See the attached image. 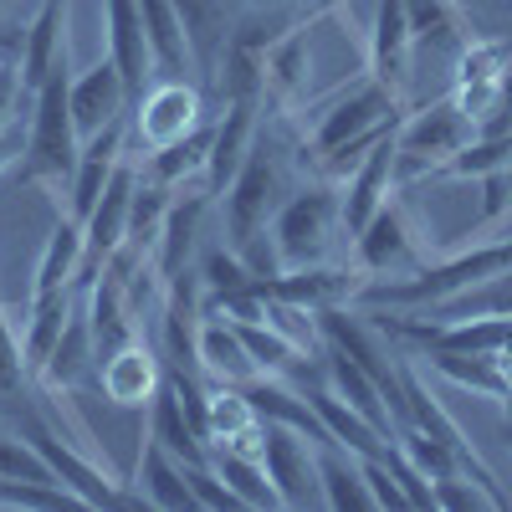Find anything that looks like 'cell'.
I'll list each match as a JSON object with an SVG mask.
<instances>
[{
    "mask_svg": "<svg viewBox=\"0 0 512 512\" xmlns=\"http://www.w3.org/2000/svg\"><path fill=\"white\" fill-rule=\"evenodd\" d=\"M405 11H410L415 47H431V52H441L451 62L477 41L472 21H466V11L456 6V0H405Z\"/></svg>",
    "mask_w": 512,
    "mask_h": 512,
    "instance_id": "24",
    "label": "cell"
},
{
    "mask_svg": "<svg viewBox=\"0 0 512 512\" xmlns=\"http://www.w3.org/2000/svg\"><path fill=\"white\" fill-rule=\"evenodd\" d=\"M98 364H103V354H98L93 323H88V313L72 308V318H67V328H62V338H57V349L47 354V364L36 369V379L47 384L52 395H72V390H82L88 379H98Z\"/></svg>",
    "mask_w": 512,
    "mask_h": 512,
    "instance_id": "18",
    "label": "cell"
},
{
    "mask_svg": "<svg viewBox=\"0 0 512 512\" xmlns=\"http://www.w3.org/2000/svg\"><path fill=\"white\" fill-rule=\"evenodd\" d=\"M200 216H205V195H185L169 205V221L159 231V246H154V267H159V282H169L175 272L190 267V251H195V231H200Z\"/></svg>",
    "mask_w": 512,
    "mask_h": 512,
    "instance_id": "34",
    "label": "cell"
},
{
    "mask_svg": "<svg viewBox=\"0 0 512 512\" xmlns=\"http://www.w3.org/2000/svg\"><path fill=\"white\" fill-rule=\"evenodd\" d=\"M395 374H400V395H405V410H410V420L420 425V431H431L436 441H446V446L456 451L461 472L472 477L477 487H487V497L497 502V512H502V507H512V502H507V492H502V487H497V477H492V466L477 456V446H472V441L461 436V425L446 415V405L436 400V390H431V384H425V374H420L410 359H400V364H395Z\"/></svg>",
    "mask_w": 512,
    "mask_h": 512,
    "instance_id": "8",
    "label": "cell"
},
{
    "mask_svg": "<svg viewBox=\"0 0 512 512\" xmlns=\"http://www.w3.org/2000/svg\"><path fill=\"white\" fill-rule=\"evenodd\" d=\"M210 466L231 482V492L246 507H282V497H277V487H272L262 461H246V456H231V451H210Z\"/></svg>",
    "mask_w": 512,
    "mask_h": 512,
    "instance_id": "39",
    "label": "cell"
},
{
    "mask_svg": "<svg viewBox=\"0 0 512 512\" xmlns=\"http://www.w3.org/2000/svg\"><path fill=\"white\" fill-rule=\"evenodd\" d=\"M395 185H400V149H395V134H384L344 180V231L359 236L374 221V210L395 195Z\"/></svg>",
    "mask_w": 512,
    "mask_h": 512,
    "instance_id": "13",
    "label": "cell"
},
{
    "mask_svg": "<svg viewBox=\"0 0 512 512\" xmlns=\"http://www.w3.org/2000/svg\"><path fill=\"white\" fill-rule=\"evenodd\" d=\"M512 272V236H497V241H477L446 262H425L420 272L410 277H390V282H364V292L354 297V308L364 313H400V308H441L461 292H477L497 277Z\"/></svg>",
    "mask_w": 512,
    "mask_h": 512,
    "instance_id": "1",
    "label": "cell"
},
{
    "mask_svg": "<svg viewBox=\"0 0 512 512\" xmlns=\"http://www.w3.org/2000/svg\"><path fill=\"white\" fill-rule=\"evenodd\" d=\"M200 282H205V297H216V292H241V287H256L251 267L241 262L236 251H210L205 256V267H200Z\"/></svg>",
    "mask_w": 512,
    "mask_h": 512,
    "instance_id": "44",
    "label": "cell"
},
{
    "mask_svg": "<svg viewBox=\"0 0 512 512\" xmlns=\"http://www.w3.org/2000/svg\"><path fill=\"white\" fill-rule=\"evenodd\" d=\"M313 400V410L323 415V425H328V436L344 446V451H354V456H384L390 451V436L384 431H374V425L354 410V405H344L333 390H313L308 395Z\"/></svg>",
    "mask_w": 512,
    "mask_h": 512,
    "instance_id": "35",
    "label": "cell"
},
{
    "mask_svg": "<svg viewBox=\"0 0 512 512\" xmlns=\"http://www.w3.org/2000/svg\"><path fill=\"white\" fill-rule=\"evenodd\" d=\"M369 272H344V267H292V272H277L267 282H256L267 297L277 303H292V308H308V313H323V308H354V297L364 292Z\"/></svg>",
    "mask_w": 512,
    "mask_h": 512,
    "instance_id": "12",
    "label": "cell"
},
{
    "mask_svg": "<svg viewBox=\"0 0 512 512\" xmlns=\"http://www.w3.org/2000/svg\"><path fill=\"white\" fill-rule=\"evenodd\" d=\"M359 466H364V482L374 492V507H410L400 477L390 472V461H384V456H359Z\"/></svg>",
    "mask_w": 512,
    "mask_h": 512,
    "instance_id": "48",
    "label": "cell"
},
{
    "mask_svg": "<svg viewBox=\"0 0 512 512\" xmlns=\"http://www.w3.org/2000/svg\"><path fill=\"white\" fill-rule=\"evenodd\" d=\"M82 262H88V226H82L77 216H67V221H57V231L47 236V246H41L31 297L72 287V282L82 277Z\"/></svg>",
    "mask_w": 512,
    "mask_h": 512,
    "instance_id": "26",
    "label": "cell"
},
{
    "mask_svg": "<svg viewBox=\"0 0 512 512\" xmlns=\"http://www.w3.org/2000/svg\"><path fill=\"white\" fill-rule=\"evenodd\" d=\"M236 333L246 338V349H251V359H256V369L262 374H277V369H292L297 364V349L287 333H277L272 323H236Z\"/></svg>",
    "mask_w": 512,
    "mask_h": 512,
    "instance_id": "42",
    "label": "cell"
},
{
    "mask_svg": "<svg viewBox=\"0 0 512 512\" xmlns=\"http://www.w3.org/2000/svg\"><path fill=\"white\" fill-rule=\"evenodd\" d=\"M185 477H190V492H195V507H210V512H226V507H246L231 482L216 472L210 461H185Z\"/></svg>",
    "mask_w": 512,
    "mask_h": 512,
    "instance_id": "45",
    "label": "cell"
},
{
    "mask_svg": "<svg viewBox=\"0 0 512 512\" xmlns=\"http://www.w3.org/2000/svg\"><path fill=\"white\" fill-rule=\"evenodd\" d=\"M410 62H415V31L405 0H379L374 6V31H369V77L384 93L405 103L410 93Z\"/></svg>",
    "mask_w": 512,
    "mask_h": 512,
    "instance_id": "11",
    "label": "cell"
},
{
    "mask_svg": "<svg viewBox=\"0 0 512 512\" xmlns=\"http://www.w3.org/2000/svg\"><path fill=\"white\" fill-rule=\"evenodd\" d=\"M149 441H159L169 456H180V461H210V446H205V436L195 431L190 410L180 405L169 374H164V390H159L154 405H149Z\"/></svg>",
    "mask_w": 512,
    "mask_h": 512,
    "instance_id": "30",
    "label": "cell"
},
{
    "mask_svg": "<svg viewBox=\"0 0 512 512\" xmlns=\"http://www.w3.org/2000/svg\"><path fill=\"white\" fill-rule=\"evenodd\" d=\"M477 139V123L461 113L456 98H436V103H425L415 108L410 118H400L395 128V149H400V180L415 185L425 180L436 164H446L456 149H466Z\"/></svg>",
    "mask_w": 512,
    "mask_h": 512,
    "instance_id": "4",
    "label": "cell"
},
{
    "mask_svg": "<svg viewBox=\"0 0 512 512\" xmlns=\"http://www.w3.org/2000/svg\"><path fill=\"white\" fill-rule=\"evenodd\" d=\"M164 374H169V369H159V359L134 338V344L103 354V364H98V390H103L118 410H139V405H154V395L164 390Z\"/></svg>",
    "mask_w": 512,
    "mask_h": 512,
    "instance_id": "17",
    "label": "cell"
},
{
    "mask_svg": "<svg viewBox=\"0 0 512 512\" xmlns=\"http://www.w3.org/2000/svg\"><path fill=\"white\" fill-rule=\"evenodd\" d=\"M128 103H134V93H128V82L113 67V57L98 62V67H88L82 77H72V123H77L82 139H93L98 128L118 123L128 113Z\"/></svg>",
    "mask_w": 512,
    "mask_h": 512,
    "instance_id": "19",
    "label": "cell"
},
{
    "mask_svg": "<svg viewBox=\"0 0 512 512\" xmlns=\"http://www.w3.org/2000/svg\"><path fill=\"white\" fill-rule=\"evenodd\" d=\"M67 6H72V0H41V11L26 26V47H21V82H26V93H36L41 82H52V77L67 72V57H72Z\"/></svg>",
    "mask_w": 512,
    "mask_h": 512,
    "instance_id": "16",
    "label": "cell"
},
{
    "mask_svg": "<svg viewBox=\"0 0 512 512\" xmlns=\"http://www.w3.org/2000/svg\"><path fill=\"white\" fill-rule=\"evenodd\" d=\"M318 477H323V507H333V512H369V507H374V492H369V482H364V466H359L354 451L323 446Z\"/></svg>",
    "mask_w": 512,
    "mask_h": 512,
    "instance_id": "33",
    "label": "cell"
},
{
    "mask_svg": "<svg viewBox=\"0 0 512 512\" xmlns=\"http://www.w3.org/2000/svg\"><path fill=\"white\" fill-rule=\"evenodd\" d=\"M246 400H251V410L262 415V420H272V425H287V431H297V436H308L313 446H338V441L328 436V425H323V415L313 410V400H297L292 390H282V384H267V379H251V390H246Z\"/></svg>",
    "mask_w": 512,
    "mask_h": 512,
    "instance_id": "31",
    "label": "cell"
},
{
    "mask_svg": "<svg viewBox=\"0 0 512 512\" xmlns=\"http://www.w3.org/2000/svg\"><path fill=\"white\" fill-rule=\"evenodd\" d=\"M338 6H344V0H323V6H318L313 16H328V11H338Z\"/></svg>",
    "mask_w": 512,
    "mask_h": 512,
    "instance_id": "49",
    "label": "cell"
},
{
    "mask_svg": "<svg viewBox=\"0 0 512 512\" xmlns=\"http://www.w3.org/2000/svg\"><path fill=\"white\" fill-rule=\"evenodd\" d=\"M210 139H216V123H200L190 139L149 149V169H144V175L154 185H164V190H185L190 180H205V169H210Z\"/></svg>",
    "mask_w": 512,
    "mask_h": 512,
    "instance_id": "32",
    "label": "cell"
},
{
    "mask_svg": "<svg viewBox=\"0 0 512 512\" xmlns=\"http://www.w3.org/2000/svg\"><path fill=\"white\" fill-rule=\"evenodd\" d=\"M139 497H144L149 507H164V512H190V507H195L185 461L169 456L159 441H144V446H139Z\"/></svg>",
    "mask_w": 512,
    "mask_h": 512,
    "instance_id": "28",
    "label": "cell"
},
{
    "mask_svg": "<svg viewBox=\"0 0 512 512\" xmlns=\"http://www.w3.org/2000/svg\"><path fill=\"white\" fill-rule=\"evenodd\" d=\"M333 226H344V195L333 185H313L303 195H292L272 216V241H277V256H282V272L323 262Z\"/></svg>",
    "mask_w": 512,
    "mask_h": 512,
    "instance_id": "5",
    "label": "cell"
},
{
    "mask_svg": "<svg viewBox=\"0 0 512 512\" xmlns=\"http://www.w3.org/2000/svg\"><path fill=\"white\" fill-rule=\"evenodd\" d=\"M6 6H11V0H0V11H6Z\"/></svg>",
    "mask_w": 512,
    "mask_h": 512,
    "instance_id": "50",
    "label": "cell"
},
{
    "mask_svg": "<svg viewBox=\"0 0 512 512\" xmlns=\"http://www.w3.org/2000/svg\"><path fill=\"white\" fill-rule=\"evenodd\" d=\"M256 108L262 103H251V98H236V103L221 108L226 118L216 123V139H210V169H205V190L210 195L226 190L241 175L246 154L256 149Z\"/></svg>",
    "mask_w": 512,
    "mask_h": 512,
    "instance_id": "21",
    "label": "cell"
},
{
    "mask_svg": "<svg viewBox=\"0 0 512 512\" xmlns=\"http://www.w3.org/2000/svg\"><path fill=\"white\" fill-rule=\"evenodd\" d=\"M282 164L267 144H256L241 164V175L226 185V236H231V251L251 246L272 226V216L282 210Z\"/></svg>",
    "mask_w": 512,
    "mask_h": 512,
    "instance_id": "6",
    "label": "cell"
},
{
    "mask_svg": "<svg viewBox=\"0 0 512 512\" xmlns=\"http://www.w3.org/2000/svg\"><path fill=\"white\" fill-rule=\"evenodd\" d=\"M313 93V47L308 31H282L267 52V98L277 108H297Z\"/></svg>",
    "mask_w": 512,
    "mask_h": 512,
    "instance_id": "23",
    "label": "cell"
},
{
    "mask_svg": "<svg viewBox=\"0 0 512 512\" xmlns=\"http://www.w3.org/2000/svg\"><path fill=\"white\" fill-rule=\"evenodd\" d=\"M200 374L221 379V384H251L262 379V369H256L246 338L236 333V323H221V318H205L200 328Z\"/></svg>",
    "mask_w": 512,
    "mask_h": 512,
    "instance_id": "29",
    "label": "cell"
},
{
    "mask_svg": "<svg viewBox=\"0 0 512 512\" xmlns=\"http://www.w3.org/2000/svg\"><path fill=\"white\" fill-rule=\"evenodd\" d=\"M251 420H262V415L251 410V400L236 395V390H221V384H216V390H210V405H205V441H210V451L226 446L236 431H246Z\"/></svg>",
    "mask_w": 512,
    "mask_h": 512,
    "instance_id": "40",
    "label": "cell"
},
{
    "mask_svg": "<svg viewBox=\"0 0 512 512\" xmlns=\"http://www.w3.org/2000/svg\"><path fill=\"white\" fill-rule=\"evenodd\" d=\"M134 190H139V169L134 164H118L113 169V180H108V190H103V200L93 205V216L82 221L88 226V272L82 277H93V272H103V262L128 241V216H134Z\"/></svg>",
    "mask_w": 512,
    "mask_h": 512,
    "instance_id": "15",
    "label": "cell"
},
{
    "mask_svg": "<svg viewBox=\"0 0 512 512\" xmlns=\"http://www.w3.org/2000/svg\"><path fill=\"white\" fill-rule=\"evenodd\" d=\"M425 359H431L436 374H446L451 384H461V390H477L487 400H512V384L502 374V364L492 354H456V349H425Z\"/></svg>",
    "mask_w": 512,
    "mask_h": 512,
    "instance_id": "36",
    "label": "cell"
},
{
    "mask_svg": "<svg viewBox=\"0 0 512 512\" xmlns=\"http://www.w3.org/2000/svg\"><path fill=\"white\" fill-rule=\"evenodd\" d=\"M272 425V420H267ZM267 477L282 497V507H308V502H323V477H318V456L308 451V436L287 431V425H272L267 431Z\"/></svg>",
    "mask_w": 512,
    "mask_h": 512,
    "instance_id": "14",
    "label": "cell"
},
{
    "mask_svg": "<svg viewBox=\"0 0 512 512\" xmlns=\"http://www.w3.org/2000/svg\"><path fill=\"white\" fill-rule=\"evenodd\" d=\"M21 103H31L26 82H21V57H11L6 47H0V134H6L11 123H21V118H16Z\"/></svg>",
    "mask_w": 512,
    "mask_h": 512,
    "instance_id": "46",
    "label": "cell"
},
{
    "mask_svg": "<svg viewBox=\"0 0 512 512\" xmlns=\"http://www.w3.org/2000/svg\"><path fill=\"white\" fill-rule=\"evenodd\" d=\"M200 123H205V108H200V93L190 88L185 77H164V82H154V88H144L139 113H134V128H139L144 149L180 144V139L195 134Z\"/></svg>",
    "mask_w": 512,
    "mask_h": 512,
    "instance_id": "10",
    "label": "cell"
},
{
    "mask_svg": "<svg viewBox=\"0 0 512 512\" xmlns=\"http://www.w3.org/2000/svg\"><path fill=\"white\" fill-rule=\"evenodd\" d=\"M82 159V134L72 123V72L41 82L31 93V123H26V154H21V185L72 190Z\"/></svg>",
    "mask_w": 512,
    "mask_h": 512,
    "instance_id": "2",
    "label": "cell"
},
{
    "mask_svg": "<svg viewBox=\"0 0 512 512\" xmlns=\"http://www.w3.org/2000/svg\"><path fill=\"white\" fill-rule=\"evenodd\" d=\"M21 436L52 461V472L57 482L82 502V507H139L144 497H128L123 482L108 472V461H98L93 451H82L77 441L57 436V425L47 415H36V410H21Z\"/></svg>",
    "mask_w": 512,
    "mask_h": 512,
    "instance_id": "3",
    "label": "cell"
},
{
    "mask_svg": "<svg viewBox=\"0 0 512 512\" xmlns=\"http://www.w3.org/2000/svg\"><path fill=\"white\" fill-rule=\"evenodd\" d=\"M507 441H512V425H507Z\"/></svg>",
    "mask_w": 512,
    "mask_h": 512,
    "instance_id": "51",
    "label": "cell"
},
{
    "mask_svg": "<svg viewBox=\"0 0 512 512\" xmlns=\"http://www.w3.org/2000/svg\"><path fill=\"white\" fill-rule=\"evenodd\" d=\"M108 57H113V67L123 72V82H128V93H134V103H139L144 88H149V72H154L139 0H108Z\"/></svg>",
    "mask_w": 512,
    "mask_h": 512,
    "instance_id": "20",
    "label": "cell"
},
{
    "mask_svg": "<svg viewBox=\"0 0 512 512\" xmlns=\"http://www.w3.org/2000/svg\"><path fill=\"white\" fill-rule=\"evenodd\" d=\"M400 98L395 93H384L374 77H364L354 93L344 98H333L323 113H318V128H313V154H333V149H344L354 139H369V134H390V128H400Z\"/></svg>",
    "mask_w": 512,
    "mask_h": 512,
    "instance_id": "7",
    "label": "cell"
},
{
    "mask_svg": "<svg viewBox=\"0 0 512 512\" xmlns=\"http://www.w3.org/2000/svg\"><path fill=\"white\" fill-rule=\"evenodd\" d=\"M354 262L359 272L369 277H410L425 267V251H420V231L410 226V210L400 195H390L379 210H374V221L354 236Z\"/></svg>",
    "mask_w": 512,
    "mask_h": 512,
    "instance_id": "9",
    "label": "cell"
},
{
    "mask_svg": "<svg viewBox=\"0 0 512 512\" xmlns=\"http://www.w3.org/2000/svg\"><path fill=\"white\" fill-rule=\"evenodd\" d=\"M497 169H512V134H477L446 164H436L425 180H487Z\"/></svg>",
    "mask_w": 512,
    "mask_h": 512,
    "instance_id": "38",
    "label": "cell"
},
{
    "mask_svg": "<svg viewBox=\"0 0 512 512\" xmlns=\"http://www.w3.org/2000/svg\"><path fill=\"white\" fill-rule=\"evenodd\" d=\"M477 313H507L512 318V272L487 282V287H477V292H461V297H451V303L436 308V318H446V323L451 318H477Z\"/></svg>",
    "mask_w": 512,
    "mask_h": 512,
    "instance_id": "43",
    "label": "cell"
},
{
    "mask_svg": "<svg viewBox=\"0 0 512 512\" xmlns=\"http://www.w3.org/2000/svg\"><path fill=\"white\" fill-rule=\"evenodd\" d=\"M67 318H72V287L31 297V323H26V338H21L26 364H31V379H36L41 364H47V354L57 349V338H62Z\"/></svg>",
    "mask_w": 512,
    "mask_h": 512,
    "instance_id": "37",
    "label": "cell"
},
{
    "mask_svg": "<svg viewBox=\"0 0 512 512\" xmlns=\"http://www.w3.org/2000/svg\"><path fill=\"white\" fill-rule=\"evenodd\" d=\"M180 6V21H185V36H190V57L195 67L216 82L221 77V62H226V47L236 36V21L226 11V0H175Z\"/></svg>",
    "mask_w": 512,
    "mask_h": 512,
    "instance_id": "22",
    "label": "cell"
},
{
    "mask_svg": "<svg viewBox=\"0 0 512 512\" xmlns=\"http://www.w3.org/2000/svg\"><path fill=\"white\" fill-rule=\"evenodd\" d=\"M323 369H328V390L344 400V405H354L374 431H384V436H395V415H390V400H384V390H379V379L374 374H364L349 354H338V349H328L323 354Z\"/></svg>",
    "mask_w": 512,
    "mask_h": 512,
    "instance_id": "25",
    "label": "cell"
},
{
    "mask_svg": "<svg viewBox=\"0 0 512 512\" xmlns=\"http://www.w3.org/2000/svg\"><path fill=\"white\" fill-rule=\"evenodd\" d=\"M139 11H144V36H149L154 72L185 77L195 67V57H190V36H185L180 6H175V0H139Z\"/></svg>",
    "mask_w": 512,
    "mask_h": 512,
    "instance_id": "27",
    "label": "cell"
},
{
    "mask_svg": "<svg viewBox=\"0 0 512 512\" xmlns=\"http://www.w3.org/2000/svg\"><path fill=\"white\" fill-rule=\"evenodd\" d=\"M0 477H11V482H41V487H62L57 472H52V461L41 456L26 436H11V431H0Z\"/></svg>",
    "mask_w": 512,
    "mask_h": 512,
    "instance_id": "41",
    "label": "cell"
},
{
    "mask_svg": "<svg viewBox=\"0 0 512 512\" xmlns=\"http://www.w3.org/2000/svg\"><path fill=\"white\" fill-rule=\"evenodd\" d=\"M436 507H446V512H477V507H492V512H497V502L487 497V487H477L472 477H441V482H436Z\"/></svg>",
    "mask_w": 512,
    "mask_h": 512,
    "instance_id": "47",
    "label": "cell"
}]
</instances>
